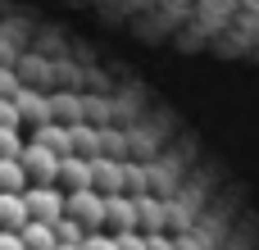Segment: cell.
Wrapping results in <instances>:
<instances>
[{"label":"cell","mask_w":259,"mask_h":250,"mask_svg":"<svg viewBox=\"0 0 259 250\" xmlns=\"http://www.w3.org/2000/svg\"><path fill=\"white\" fill-rule=\"evenodd\" d=\"M23 205H27V219H41V223H55V219H64V196H59V187L55 182H32L27 191H23Z\"/></svg>","instance_id":"cell-2"},{"label":"cell","mask_w":259,"mask_h":250,"mask_svg":"<svg viewBox=\"0 0 259 250\" xmlns=\"http://www.w3.org/2000/svg\"><path fill=\"white\" fill-rule=\"evenodd\" d=\"M0 191H27V169H23V159H5V155H0Z\"/></svg>","instance_id":"cell-12"},{"label":"cell","mask_w":259,"mask_h":250,"mask_svg":"<svg viewBox=\"0 0 259 250\" xmlns=\"http://www.w3.org/2000/svg\"><path fill=\"white\" fill-rule=\"evenodd\" d=\"M0 123H5V128H23V123H18V105H14V96H0Z\"/></svg>","instance_id":"cell-15"},{"label":"cell","mask_w":259,"mask_h":250,"mask_svg":"<svg viewBox=\"0 0 259 250\" xmlns=\"http://www.w3.org/2000/svg\"><path fill=\"white\" fill-rule=\"evenodd\" d=\"M18 91V82H14V73L9 68H0V96H14Z\"/></svg>","instance_id":"cell-19"},{"label":"cell","mask_w":259,"mask_h":250,"mask_svg":"<svg viewBox=\"0 0 259 250\" xmlns=\"http://www.w3.org/2000/svg\"><path fill=\"white\" fill-rule=\"evenodd\" d=\"M137 223L150 228V232H159V228H164V200H155V196H137Z\"/></svg>","instance_id":"cell-11"},{"label":"cell","mask_w":259,"mask_h":250,"mask_svg":"<svg viewBox=\"0 0 259 250\" xmlns=\"http://www.w3.org/2000/svg\"><path fill=\"white\" fill-rule=\"evenodd\" d=\"M55 250H82V241H59Z\"/></svg>","instance_id":"cell-20"},{"label":"cell","mask_w":259,"mask_h":250,"mask_svg":"<svg viewBox=\"0 0 259 250\" xmlns=\"http://www.w3.org/2000/svg\"><path fill=\"white\" fill-rule=\"evenodd\" d=\"M123 182H127L123 164H109V159H91V187H96L100 196H114V191H123Z\"/></svg>","instance_id":"cell-7"},{"label":"cell","mask_w":259,"mask_h":250,"mask_svg":"<svg viewBox=\"0 0 259 250\" xmlns=\"http://www.w3.org/2000/svg\"><path fill=\"white\" fill-rule=\"evenodd\" d=\"M18 159H23V169H27V187H32V182H41V187H46V182H55V178H59V155H55L50 146H41V141L23 146V155H18Z\"/></svg>","instance_id":"cell-3"},{"label":"cell","mask_w":259,"mask_h":250,"mask_svg":"<svg viewBox=\"0 0 259 250\" xmlns=\"http://www.w3.org/2000/svg\"><path fill=\"white\" fill-rule=\"evenodd\" d=\"M18 232H23V246H27V250H55V246H59V241H55V223L27 219Z\"/></svg>","instance_id":"cell-8"},{"label":"cell","mask_w":259,"mask_h":250,"mask_svg":"<svg viewBox=\"0 0 259 250\" xmlns=\"http://www.w3.org/2000/svg\"><path fill=\"white\" fill-rule=\"evenodd\" d=\"M55 182H64L68 191H82V187H91V159H82V155H59V178Z\"/></svg>","instance_id":"cell-5"},{"label":"cell","mask_w":259,"mask_h":250,"mask_svg":"<svg viewBox=\"0 0 259 250\" xmlns=\"http://www.w3.org/2000/svg\"><path fill=\"white\" fill-rule=\"evenodd\" d=\"M14 105H18V123H46V118H50V100H46L41 91L18 87V91H14Z\"/></svg>","instance_id":"cell-6"},{"label":"cell","mask_w":259,"mask_h":250,"mask_svg":"<svg viewBox=\"0 0 259 250\" xmlns=\"http://www.w3.org/2000/svg\"><path fill=\"white\" fill-rule=\"evenodd\" d=\"M36 141H41V146H50L55 155H68V150H73V132H68V128H59V123H50V118H46V123H36Z\"/></svg>","instance_id":"cell-9"},{"label":"cell","mask_w":259,"mask_h":250,"mask_svg":"<svg viewBox=\"0 0 259 250\" xmlns=\"http://www.w3.org/2000/svg\"><path fill=\"white\" fill-rule=\"evenodd\" d=\"M82 250H118V237L96 228V232H87V237H82Z\"/></svg>","instance_id":"cell-14"},{"label":"cell","mask_w":259,"mask_h":250,"mask_svg":"<svg viewBox=\"0 0 259 250\" xmlns=\"http://www.w3.org/2000/svg\"><path fill=\"white\" fill-rule=\"evenodd\" d=\"M23 223H27L23 191H0V228H23Z\"/></svg>","instance_id":"cell-10"},{"label":"cell","mask_w":259,"mask_h":250,"mask_svg":"<svg viewBox=\"0 0 259 250\" xmlns=\"http://www.w3.org/2000/svg\"><path fill=\"white\" fill-rule=\"evenodd\" d=\"M0 250H27L23 246V232L18 228H0Z\"/></svg>","instance_id":"cell-17"},{"label":"cell","mask_w":259,"mask_h":250,"mask_svg":"<svg viewBox=\"0 0 259 250\" xmlns=\"http://www.w3.org/2000/svg\"><path fill=\"white\" fill-rule=\"evenodd\" d=\"M114 237H118V250H146V237H141L137 228H132V232H114Z\"/></svg>","instance_id":"cell-16"},{"label":"cell","mask_w":259,"mask_h":250,"mask_svg":"<svg viewBox=\"0 0 259 250\" xmlns=\"http://www.w3.org/2000/svg\"><path fill=\"white\" fill-rule=\"evenodd\" d=\"M0 155H5V159H18V155H23V137H18V128H5V123H0Z\"/></svg>","instance_id":"cell-13"},{"label":"cell","mask_w":259,"mask_h":250,"mask_svg":"<svg viewBox=\"0 0 259 250\" xmlns=\"http://www.w3.org/2000/svg\"><path fill=\"white\" fill-rule=\"evenodd\" d=\"M105 228H109V232H132V228H141V223H137V200H127L123 191L105 196Z\"/></svg>","instance_id":"cell-4"},{"label":"cell","mask_w":259,"mask_h":250,"mask_svg":"<svg viewBox=\"0 0 259 250\" xmlns=\"http://www.w3.org/2000/svg\"><path fill=\"white\" fill-rule=\"evenodd\" d=\"M146 250H178V241H168L164 232H146Z\"/></svg>","instance_id":"cell-18"},{"label":"cell","mask_w":259,"mask_h":250,"mask_svg":"<svg viewBox=\"0 0 259 250\" xmlns=\"http://www.w3.org/2000/svg\"><path fill=\"white\" fill-rule=\"evenodd\" d=\"M64 214L82 223V232H96L105 228V196L96 187H82V191H68L64 196Z\"/></svg>","instance_id":"cell-1"}]
</instances>
